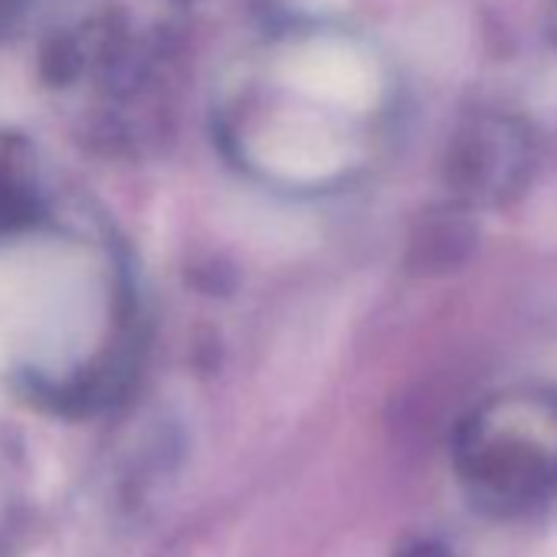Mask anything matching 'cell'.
<instances>
[{"mask_svg":"<svg viewBox=\"0 0 557 557\" xmlns=\"http://www.w3.org/2000/svg\"><path fill=\"white\" fill-rule=\"evenodd\" d=\"M249 158L283 181H329L348 164V145L325 122L283 112L252 132Z\"/></svg>","mask_w":557,"mask_h":557,"instance_id":"cell-1","label":"cell"},{"mask_svg":"<svg viewBox=\"0 0 557 557\" xmlns=\"http://www.w3.org/2000/svg\"><path fill=\"white\" fill-rule=\"evenodd\" d=\"M278 76L309 99L351 112L371 109L381 96V76L374 63L361 50L338 40H312L289 50L278 63Z\"/></svg>","mask_w":557,"mask_h":557,"instance_id":"cell-2","label":"cell"},{"mask_svg":"<svg viewBox=\"0 0 557 557\" xmlns=\"http://www.w3.org/2000/svg\"><path fill=\"white\" fill-rule=\"evenodd\" d=\"M547 557H557V531H554V537H550V547H547Z\"/></svg>","mask_w":557,"mask_h":557,"instance_id":"cell-3","label":"cell"}]
</instances>
